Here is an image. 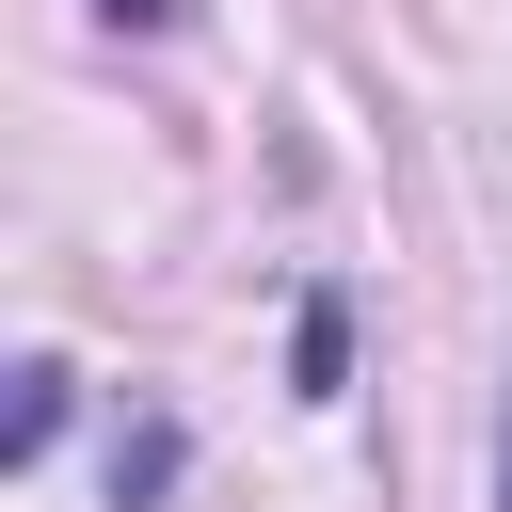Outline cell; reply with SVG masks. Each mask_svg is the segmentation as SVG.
<instances>
[{
  "label": "cell",
  "instance_id": "1",
  "mask_svg": "<svg viewBox=\"0 0 512 512\" xmlns=\"http://www.w3.org/2000/svg\"><path fill=\"white\" fill-rule=\"evenodd\" d=\"M160 480H176V416H128L112 432V512H144Z\"/></svg>",
  "mask_w": 512,
  "mask_h": 512
},
{
  "label": "cell",
  "instance_id": "2",
  "mask_svg": "<svg viewBox=\"0 0 512 512\" xmlns=\"http://www.w3.org/2000/svg\"><path fill=\"white\" fill-rule=\"evenodd\" d=\"M288 368H304V400H336V368H352V320H336V304H304V320H288Z\"/></svg>",
  "mask_w": 512,
  "mask_h": 512
},
{
  "label": "cell",
  "instance_id": "3",
  "mask_svg": "<svg viewBox=\"0 0 512 512\" xmlns=\"http://www.w3.org/2000/svg\"><path fill=\"white\" fill-rule=\"evenodd\" d=\"M48 432H64V368H48V352H32V368H16V416H0V448H16V464H32V448H48Z\"/></svg>",
  "mask_w": 512,
  "mask_h": 512
},
{
  "label": "cell",
  "instance_id": "4",
  "mask_svg": "<svg viewBox=\"0 0 512 512\" xmlns=\"http://www.w3.org/2000/svg\"><path fill=\"white\" fill-rule=\"evenodd\" d=\"M96 16H112V32H160V16H176V0H96Z\"/></svg>",
  "mask_w": 512,
  "mask_h": 512
},
{
  "label": "cell",
  "instance_id": "5",
  "mask_svg": "<svg viewBox=\"0 0 512 512\" xmlns=\"http://www.w3.org/2000/svg\"><path fill=\"white\" fill-rule=\"evenodd\" d=\"M496 512H512V400H496Z\"/></svg>",
  "mask_w": 512,
  "mask_h": 512
}]
</instances>
